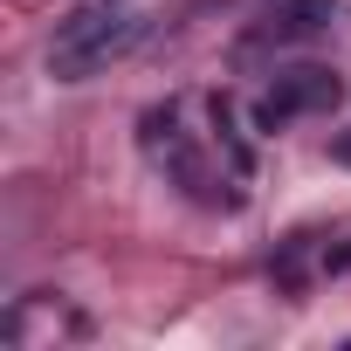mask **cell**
Here are the masks:
<instances>
[{"instance_id":"obj_1","label":"cell","mask_w":351,"mask_h":351,"mask_svg":"<svg viewBox=\"0 0 351 351\" xmlns=\"http://www.w3.org/2000/svg\"><path fill=\"white\" fill-rule=\"evenodd\" d=\"M138 35H145V14L131 0H76V8L56 21V35H49V76L56 83H90Z\"/></svg>"},{"instance_id":"obj_2","label":"cell","mask_w":351,"mask_h":351,"mask_svg":"<svg viewBox=\"0 0 351 351\" xmlns=\"http://www.w3.org/2000/svg\"><path fill=\"white\" fill-rule=\"evenodd\" d=\"M344 104V83L317 62H296V69H276V83L255 97V131H282L289 117H324Z\"/></svg>"},{"instance_id":"obj_3","label":"cell","mask_w":351,"mask_h":351,"mask_svg":"<svg viewBox=\"0 0 351 351\" xmlns=\"http://www.w3.org/2000/svg\"><path fill=\"white\" fill-rule=\"evenodd\" d=\"M330 8H337V0H276V8H269V28H262V35H276V42L317 35V28L330 21Z\"/></svg>"},{"instance_id":"obj_4","label":"cell","mask_w":351,"mask_h":351,"mask_svg":"<svg viewBox=\"0 0 351 351\" xmlns=\"http://www.w3.org/2000/svg\"><path fill=\"white\" fill-rule=\"evenodd\" d=\"M330 152H337V165H351V131H337V145H330Z\"/></svg>"}]
</instances>
